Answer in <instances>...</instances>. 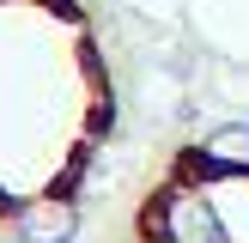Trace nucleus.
Listing matches in <instances>:
<instances>
[{
  "mask_svg": "<svg viewBox=\"0 0 249 243\" xmlns=\"http://www.w3.org/2000/svg\"><path fill=\"white\" fill-rule=\"evenodd\" d=\"M18 243H73L79 237V201H43L12 225Z\"/></svg>",
  "mask_w": 249,
  "mask_h": 243,
  "instance_id": "obj_2",
  "label": "nucleus"
},
{
  "mask_svg": "<svg viewBox=\"0 0 249 243\" xmlns=\"http://www.w3.org/2000/svg\"><path fill=\"white\" fill-rule=\"evenodd\" d=\"M116 67L85 0H0V219L79 201L116 140Z\"/></svg>",
  "mask_w": 249,
  "mask_h": 243,
  "instance_id": "obj_1",
  "label": "nucleus"
}]
</instances>
